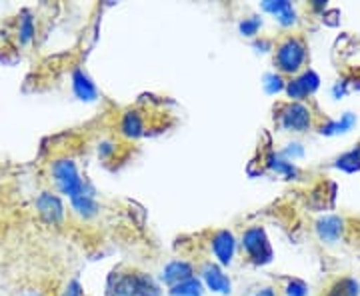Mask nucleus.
<instances>
[{
    "instance_id": "ddd939ff",
    "label": "nucleus",
    "mask_w": 360,
    "mask_h": 296,
    "mask_svg": "<svg viewBox=\"0 0 360 296\" xmlns=\"http://www.w3.org/2000/svg\"><path fill=\"white\" fill-rule=\"evenodd\" d=\"M120 134L129 141H136L144 134V116L139 110H127L120 118Z\"/></svg>"
},
{
    "instance_id": "412c9836",
    "label": "nucleus",
    "mask_w": 360,
    "mask_h": 296,
    "mask_svg": "<svg viewBox=\"0 0 360 296\" xmlns=\"http://www.w3.org/2000/svg\"><path fill=\"white\" fill-rule=\"evenodd\" d=\"M260 26H262V20H260L258 16H248V18H245V20L238 25V30H240L243 37H257Z\"/></svg>"
},
{
    "instance_id": "20e7f679",
    "label": "nucleus",
    "mask_w": 360,
    "mask_h": 296,
    "mask_svg": "<svg viewBox=\"0 0 360 296\" xmlns=\"http://www.w3.org/2000/svg\"><path fill=\"white\" fill-rule=\"evenodd\" d=\"M34 208H37L40 219L44 220L46 224H51V226L63 224V220L66 217V208L63 198L56 193H51V191H42L37 196Z\"/></svg>"
},
{
    "instance_id": "9b49d317",
    "label": "nucleus",
    "mask_w": 360,
    "mask_h": 296,
    "mask_svg": "<svg viewBox=\"0 0 360 296\" xmlns=\"http://www.w3.org/2000/svg\"><path fill=\"white\" fill-rule=\"evenodd\" d=\"M316 234L321 238L322 243H328L333 245L336 240H340L342 232H345V222L340 217H335V214H328V217H322V219L316 220Z\"/></svg>"
},
{
    "instance_id": "0eeeda50",
    "label": "nucleus",
    "mask_w": 360,
    "mask_h": 296,
    "mask_svg": "<svg viewBox=\"0 0 360 296\" xmlns=\"http://www.w3.org/2000/svg\"><path fill=\"white\" fill-rule=\"evenodd\" d=\"M200 281L205 284L206 290L214 292V295H231L232 292V283L231 278L224 274L222 266L217 262H205L200 266Z\"/></svg>"
},
{
    "instance_id": "f03ea898",
    "label": "nucleus",
    "mask_w": 360,
    "mask_h": 296,
    "mask_svg": "<svg viewBox=\"0 0 360 296\" xmlns=\"http://www.w3.org/2000/svg\"><path fill=\"white\" fill-rule=\"evenodd\" d=\"M274 51V65L278 75H298L307 63V44L296 37L281 40Z\"/></svg>"
},
{
    "instance_id": "6e6552de",
    "label": "nucleus",
    "mask_w": 360,
    "mask_h": 296,
    "mask_svg": "<svg viewBox=\"0 0 360 296\" xmlns=\"http://www.w3.org/2000/svg\"><path fill=\"white\" fill-rule=\"evenodd\" d=\"M210 250L217 258V264L220 266H229L234 260V255H236V238L231 231L222 229V231H217L212 236H210Z\"/></svg>"
},
{
    "instance_id": "423d86ee",
    "label": "nucleus",
    "mask_w": 360,
    "mask_h": 296,
    "mask_svg": "<svg viewBox=\"0 0 360 296\" xmlns=\"http://www.w3.org/2000/svg\"><path fill=\"white\" fill-rule=\"evenodd\" d=\"M319 86H321V77H319L314 70H310L309 68V70L296 75L295 78H290V80L286 82L284 92L288 94V98H290L292 103H300V101H304L307 96L314 94Z\"/></svg>"
},
{
    "instance_id": "5701e85b",
    "label": "nucleus",
    "mask_w": 360,
    "mask_h": 296,
    "mask_svg": "<svg viewBox=\"0 0 360 296\" xmlns=\"http://www.w3.org/2000/svg\"><path fill=\"white\" fill-rule=\"evenodd\" d=\"M284 156H286V160L288 162H292L295 158H298V156L304 155V150H302V146L298 144V142H295V144H288V148L283 153Z\"/></svg>"
},
{
    "instance_id": "4be33fe9",
    "label": "nucleus",
    "mask_w": 360,
    "mask_h": 296,
    "mask_svg": "<svg viewBox=\"0 0 360 296\" xmlns=\"http://www.w3.org/2000/svg\"><path fill=\"white\" fill-rule=\"evenodd\" d=\"M284 295L286 296H307L309 295V286H307V283L298 281V278H292V281H288V283H286V286H284Z\"/></svg>"
},
{
    "instance_id": "a211bd4d",
    "label": "nucleus",
    "mask_w": 360,
    "mask_h": 296,
    "mask_svg": "<svg viewBox=\"0 0 360 296\" xmlns=\"http://www.w3.org/2000/svg\"><path fill=\"white\" fill-rule=\"evenodd\" d=\"M336 168H340V170H345V172H359L360 170V144L359 148H352V150H348L345 155L340 156L338 160H336Z\"/></svg>"
},
{
    "instance_id": "6ab92c4d",
    "label": "nucleus",
    "mask_w": 360,
    "mask_h": 296,
    "mask_svg": "<svg viewBox=\"0 0 360 296\" xmlns=\"http://www.w3.org/2000/svg\"><path fill=\"white\" fill-rule=\"evenodd\" d=\"M266 165H269V168H272L274 172H278V174H284V176H288V179H292L296 174V168L292 162H288L286 158H283L281 155H272L266 158Z\"/></svg>"
},
{
    "instance_id": "393cba45",
    "label": "nucleus",
    "mask_w": 360,
    "mask_h": 296,
    "mask_svg": "<svg viewBox=\"0 0 360 296\" xmlns=\"http://www.w3.org/2000/svg\"><path fill=\"white\" fill-rule=\"evenodd\" d=\"M252 296H276V290L274 288H270V286H266V288H258L257 292Z\"/></svg>"
},
{
    "instance_id": "b1692460",
    "label": "nucleus",
    "mask_w": 360,
    "mask_h": 296,
    "mask_svg": "<svg viewBox=\"0 0 360 296\" xmlns=\"http://www.w3.org/2000/svg\"><path fill=\"white\" fill-rule=\"evenodd\" d=\"M60 296H82V286H80L78 281H70V283L65 286V290H63V295Z\"/></svg>"
},
{
    "instance_id": "dca6fc26",
    "label": "nucleus",
    "mask_w": 360,
    "mask_h": 296,
    "mask_svg": "<svg viewBox=\"0 0 360 296\" xmlns=\"http://www.w3.org/2000/svg\"><path fill=\"white\" fill-rule=\"evenodd\" d=\"M168 295L170 296H202L205 295V284L200 278H188V281H184V283L176 284V286H172L170 290H168Z\"/></svg>"
},
{
    "instance_id": "f8f14e48",
    "label": "nucleus",
    "mask_w": 360,
    "mask_h": 296,
    "mask_svg": "<svg viewBox=\"0 0 360 296\" xmlns=\"http://www.w3.org/2000/svg\"><path fill=\"white\" fill-rule=\"evenodd\" d=\"M260 8L264 13L274 16V20L281 26H292L296 22V11L295 6L286 0H266L260 4Z\"/></svg>"
},
{
    "instance_id": "7ed1b4c3",
    "label": "nucleus",
    "mask_w": 360,
    "mask_h": 296,
    "mask_svg": "<svg viewBox=\"0 0 360 296\" xmlns=\"http://www.w3.org/2000/svg\"><path fill=\"white\" fill-rule=\"evenodd\" d=\"M240 246H243V252L246 255V258L252 264H257V266L269 264L272 257H274V250L270 246L266 231L262 226H250V229H246L243 232V238H240Z\"/></svg>"
},
{
    "instance_id": "f257e3e1",
    "label": "nucleus",
    "mask_w": 360,
    "mask_h": 296,
    "mask_svg": "<svg viewBox=\"0 0 360 296\" xmlns=\"http://www.w3.org/2000/svg\"><path fill=\"white\" fill-rule=\"evenodd\" d=\"M51 176L58 193L68 196L70 200L77 198L80 194L89 193L92 191L90 184L78 172L77 162L68 156H60V158H54L51 162Z\"/></svg>"
},
{
    "instance_id": "2eb2a0df",
    "label": "nucleus",
    "mask_w": 360,
    "mask_h": 296,
    "mask_svg": "<svg viewBox=\"0 0 360 296\" xmlns=\"http://www.w3.org/2000/svg\"><path fill=\"white\" fill-rule=\"evenodd\" d=\"M354 124H356V116L352 115V112H347V115L340 116L338 120H328L326 124H322L321 134H326V136L345 134V132H348Z\"/></svg>"
},
{
    "instance_id": "a878e982",
    "label": "nucleus",
    "mask_w": 360,
    "mask_h": 296,
    "mask_svg": "<svg viewBox=\"0 0 360 296\" xmlns=\"http://www.w3.org/2000/svg\"><path fill=\"white\" fill-rule=\"evenodd\" d=\"M25 296H44V295H40V292H28V295Z\"/></svg>"
},
{
    "instance_id": "aec40b11",
    "label": "nucleus",
    "mask_w": 360,
    "mask_h": 296,
    "mask_svg": "<svg viewBox=\"0 0 360 296\" xmlns=\"http://www.w3.org/2000/svg\"><path fill=\"white\" fill-rule=\"evenodd\" d=\"M264 91L269 92V94H278V92H283L286 89V82H284L283 75H278V72H269L266 77H264Z\"/></svg>"
},
{
    "instance_id": "4468645a",
    "label": "nucleus",
    "mask_w": 360,
    "mask_h": 296,
    "mask_svg": "<svg viewBox=\"0 0 360 296\" xmlns=\"http://www.w3.org/2000/svg\"><path fill=\"white\" fill-rule=\"evenodd\" d=\"M70 206H72L75 214L84 220L96 217L98 210H101V206L96 202V196H94V191H89V193L80 194L77 198H72V200H70Z\"/></svg>"
},
{
    "instance_id": "39448f33",
    "label": "nucleus",
    "mask_w": 360,
    "mask_h": 296,
    "mask_svg": "<svg viewBox=\"0 0 360 296\" xmlns=\"http://www.w3.org/2000/svg\"><path fill=\"white\" fill-rule=\"evenodd\" d=\"M281 127L288 132H304L312 127V112L307 104L290 103L278 115Z\"/></svg>"
},
{
    "instance_id": "9d476101",
    "label": "nucleus",
    "mask_w": 360,
    "mask_h": 296,
    "mask_svg": "<svg viewBox=\"0 0 360 296\" xmlns=\"http://www.w3.org/2000/svg\"><path fill=\"white\" fill-rule=\"evenodd\" d=\"M72 92L78 101L82 103H94L98 98V89L92 82V78L82 70V68H75L72 70Z\"/></svg>"
},
{
    "instance_id": "f3484780",
    "label": "nucleus",
    "mask_w": 360,
    "mask_h": 296,
    "mask_svg": "<svg viewBox=\"0 0 360 296\" xmlns=\"http://www.w3.org/2000/svg\"><path fill=\"white\" fill-rule=\"evenodd\" d=\"M18 42L20 44H30L34 40V34H37V26H34V18L30 16V13H22L20 18H18Z\"/></svg>"
},
{
    "instance_id": "1a4fd4ad",
    "label": "nucleus",
    "mask_w": 360,
    "mask_h": 296,
    "mask_svg": "<svg viewBox=\"0 0 360 296\" xmlns=\"http://www.w3.org/2000/svg\"><path fill=\"white\" fill-rule=\"evenodd\" d=\"M194 276V266L188 260H182V258H174L170 260L167 266L160 272V283H165L168 288L176 286V284L184 283L188 278Z\"/></svg>"
}]
</instances>
